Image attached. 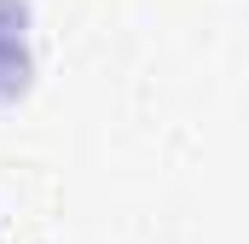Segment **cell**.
<instances>
[{
  "instance_id": "6da1fadb",
  "label": "cell",
  "mask_w": 249,
  "mask_h": 244,
  "mask_svg": "<svg viewBox=\"0 0 249 244\" xmlns=\"http://www.w3.org/2000/svg\"><path fill=\"white\" fill-rule=\"evenodd\" d=\"M35 81V53H29V0H0V99H23Z\"/></svg>"
}]
</instances>
